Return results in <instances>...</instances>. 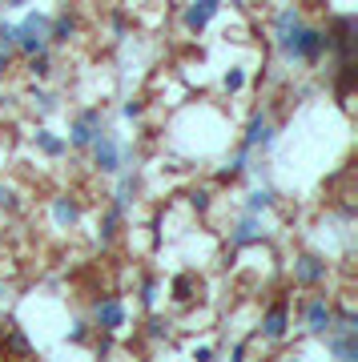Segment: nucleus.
Returning a JSON list of instances; mask_svg holds the SVG:
<instances>
[{
  "label": "nucleus",
  "instance_id": "nucleus-1",
  "mask_svg": "<svg viewBox=\"0 0 358 362\" xmlns=\"http://www.w3.org/2000/svg\"><path fill=\"white\" fill-rule=\"evenodd\" d=\"M274 40H278L282 61H290V65H318L330 52V33L306 25L298 8H282L274 16Z\"/></svg>",
  "mask_w": 358,
  "mask_h": 362
},
{
  "label": "nucleus",
  "instance_id": "nucleus-2",
  "mask_svg": "<svg viewBox=\"0 0 358 362\" xmlns=\"http://www.w3.org/2000/svg\"><path fill=\"white\" fill-rule=\"evenodd\" d=\"M89 153H93V165L101 169V173H121L125 161H129V145L121 141L113 129H101L89 141Z\"/></svg>",
  "mask_w": 358,
  "mask_h": 362
},
{
  "label": "nucleus",
  "instance_id": "nucleus-3",
  "mask_svg": "<svg viewBox=\"0 0 358 362\" xmlns=\"http://www.w3.org/2000/svg\"><path fill=\"white\" fill-rule=\"evenodd\" d=\"M16 49L25 57H37V52L49 49V16L45 13H28L21 25H16Z\"/></svg>",
  "mask_w": 358,
  "mask_h": 362
},
{
  "label": "nucleus",
  "instance_id": "nucleus-4",
  "mask_svg": "<svg viewBox=\"0 0 358 362\" xmlns=\"http://www.w3.org/2000/svg\"><path fill=\"white\" fill-rule=\"evenodd\" d=\"M125 322H129L125 298L109 294V298H97V302H93V326H97L101 334H121Z\"/></svg>",
  "mask_w": 358,
  "mask_h": 362
},
{
  "label": "nucleus",
  "instance_id": "nucleus-5",
  "mask_svg": "<svg viewBox=\"0 0 358 362\" xmlns=\"http://www.w3.org/2000/svg\"><path fill=\"white\" fill-rule=\"evenodd\" d=\"M101 129H105L101 109H81V113L73 117V125H69V137H64V141L73 145V149H89V141H93Z\"/></svg>",
  "mask_w": 358,
  "mask_h": 362
},
{
  "label": "nucleus",
  "instance_id": "nucleus-6",
  "mask_svg": "<svg viewBox=\"0 0 358 362\" xmlns=\"http://www.w3.org/2000/svg\"><path fill=\"white\" fill-rule=\"evenodd\" d=\"M302 322H306V330H310L314 338L326 334V330H330V322H334V306H330V298H326V294L306 298V306H302Z\"/></svg>",
  "mask_w": 358,
  "mask_h": 362
},
{
  "label": "nucleus",
  "instance_id": "nucleus-7",
  "mask_svg": "<svg viewBox=\"0 0 358 362\" xmlns=\"http://www.w3.org/2000/svg\"><path fill=\"white\" fill-rule=\"evenodd\" d=\"M278 141V125L270 121V113H254V121L246 125V137H242V149H270V145Z\"/></svg>",
  "mask_w": 358,
  "mask_h": 362
},
{
  "label": "nucleus",
  "instance_id": "nucleus-8",
  "mask_svg": "<svg viewBox=\"0 0 358 362\" xmlns=\"http://www.w3.org/2000/svg\"><path fill=\"white\" fill-rule=\"evenodd\" d=\"M326 274H330V266H326V258H318V254H298L294 258V282L298 286H322Z\"/></svg>",
  "mask_w": 358,
  "mask_h": 362
},
{
  "label": "nucleus",
  "instance_id": "nucleus-9",
  "mask_svg": "<svg viewBox=\"0 0 358 362\" xmlns=\"http://www.w3.org/2000/svg\"><path fill=\"white\" fill-rule=\"evenodd\" d=\"M286 334H290V306H286V302H274V306L262 314V338L282 342Z\"/></svg>",
  "mask_w": 358,
  "mask_h": 362
},
{
  "label": "nucleus",
  "instance_id": "nucleus-10",
  "mask_svg": "<svg viewBox=\"0 0 358 362\" xmlns=\"http://www.w3.org/2000/svg\"><path fill=\"white\" fill-rule=\"evenodd\" d=\"M262 242V218L258 214H242V221L230 230V246L233 250H250Z\"/></svg>",
  "mask_w": 358,
  "mask_h": 362
},
{
  "label": "nucleus",
  "instance_id": "nucleus-11",
  "mask_svg": "<svg viewBox=\"0 0 358 362\" xmlns=\"http://www.w3.org/2000/svg\"><path fill=\"white\" fill-rule=\"evenodd\" d=\"M218 13H221V0H193L190 8H185V16H181V25L190 28V33H202Z\"/></svg>",
  "mask_w": 358,
  "mask_h": 362
},
{
  "label": "nucleus",
  "instance_id": "nucleus-12",
  "mask_svg": "<svg viewBox=\"0 0 358 362\" xmlns=\"http://www.w3.org/2000/svg\"><path fill=\"white\" fill-rule=\"evenodd\" d=\"M81 221V206L73 202L69 194H61V197H52V226L57 230H73Z\"/></svg>",
  "mask_w": 358,
  "mask_h": 362
},
{
  "label": "nucleus",
  "instance_id": "nucleus-13",
  "mask_svg": "<svg viewBox=\"0 0 358 362\" xmlns=\"http://www.w3.org/2000/svg\"><path fill=\"white\" fill-rule=\"evenodd\" d=\"M326 350H330L334 358H358V334L350 330H326Z\"/></svg>",
  "mask_w": 358,
  "mask_h": 362
},
{
  "label": "nucleus",
  "instance_id": "nucleus-14",
  "mask_svg": "<svg viewBox=\"0 0 358 362\" xmlns=\"http://www.w3.org/2000/svg\"><path fill=\"white\" fill-rule=\"evenodd\" d=\"M33 145H37V153H45L49 161H61V157L69 153V141H64L61 133H52V129H37L33 133Z\"/></svg>",
  "mask_w": 358,
  "mask_h": 362
},
{
  "label": "nucleus",
  "instance_id": "nucleus-15",
  "mask_svg": "<svg viewBox=\"0 0 358 362\" xmlns=\"http://www.w3.org/2000/svg\"><path fill=\"white\" fill-rule=\"evenodd\" d=\"M73 37H77V16L61 13L57 21L49 16V45H69Z\"/></svg>",
  "mask_w": 358,
  "mask_h": 362
},
{
  "label": "nucleus",
  "instance_id": "nucleus-16",
  "mask_svg": "<svg viewBox=\"0 0 358 362\" xmlns=\"http://www.w3.org/2000/svg\"><path fill=\"white\" fill-rule=\"evenodd\" d=\"M141 189V177L137 173H121V181H117V194H113V206L129 209V202H133V194Z\"/></svg>",
  "mask_w": 358,
  "mask_h": 362
},
{
  "label": "nucleus",
  "instance_id": "nucleus-17",
  "mask_svg": "<svg viewBox=\"0 0 358 362\" xmlns=\"http://www.w3.org/2000/svg\"><path fill=\"white\" fill-rule=\"evenodd\" d=\"M274 202H278V194H274V189H254V194L246 197V214H258V218H262V214H266V209H274Z\"/></svg>",
  "mask_w": 358,
  "mask_h": 362
},
{
  "label": "nucleus",
  "instance_id": "nucleus-18",
  "mask_svg": "<svg viewBox=\"0 0 358 362\" xmlns=\"http://www.w3.org/2000/svg\"><path fill=\"white\" fill-rule=\"evenodd\" d=\"M145 334L154 338V342H169L173 338V322H169L166 314H149V330Z\"/></svg>",
  "mask_w": 358,
  "mask_h": 362
},
{
  "label": "nucleus",
  "instance_id": "nucleus-19",
  "mask_svg": "<svg viewBox=\"0 0 358 362\" xmlns=\"http://www.w3.org/2000/svg\"><path fill=\"white\" fill-rule=\"evenodd\" d=\"M121 218H125V209H121V206H109V214L101 218V242H113V238H117V226H121Z\"/></svg>",
  "mask_w": 358,
  "mask_h": 362
},
{
  "label": "nucleus",
  "instance_id": "nucleus-20",
  "mask_svg": "<svg viewBox=\"0 0 358 362\" xmlns=\"http://www.w3.org/2000/svg\"><path fill=\"white\" fill-rule=\"evenodd\" d=\"M221 89H226V93H242V89H246V69H242V65L226 69V77H221Z\"/></svg>",
  "mask_w": 358,
  "mask_h": 362
},
{
  "label": "nucleus",
  "instance_id": "nucleus-21",
  "mask_svg": "<svg viewBox=\"0 0 358 362\" xmlns=\"http://www.w3.org/2000/svg\"><path fill=\"white\" fill-rule=\"evenodd\" d=\"M28 73H33V77H40V81L49 77V73H52V61H49V49H45V52H37V57H28Z\"/></svg>",
  "mask_w": 358,
  "mask_h": 362
},
{
  "label": "nucleus",
  "instance_id": "nucleus-22",
  "mask_svg": "<svg viewBox=\"0 0 358 362\" xmlns=\"http://www.w3.org/2000/svg\"><path fill=\"white\" fill-rule=\"evenodd\" d=\"M157 298H161V282H157V278H145V282H141V306H149V310H154Z\"/></svg>",
  "mask_w": 358,
  "mask_h": 362
},
{
  "label": "nucleus",
  "instance_id": "nucleus-23",
  "mask_svg": "<svg viewBox=\"0 0 358 362\" xmlns=\"http://www.w3.org/2000/svg\"><path fill=\"white\" fill-rule=\"evenodd\" d=\"M28 97H33V105H37L40 113H52V109H57V97H52L49 89H33Z\"/></svg>",
  "mask_w": 358,
  "mask_h": 362
},
{
  "label": "nucleus",
  "instance_id": "nucleus-24",
  "mask_svg": "<svg viewBox=\"0 0 358 362\" xmlns=\"http://www.w3.org/2000/svg\"><path fill=\"white\" fill-rule=\"evenodd\" d=\"M190 290H193V278H190V274H181V278H178V282H173V298H178V302H190Z\"/></svg>",
  "mask_w": 358,
  "mask_h": 362
},
{
  "label": "nucleus",
  "instance_id": "nucleus-25",
  "mask_svg": "<svg viewBox=\"0 0 358 362\" xmlns=\"http://www.w3.org/2000/svg\"><path fill=\"white\" fill-rule=\"evenodd\" d=\"M209 202H214V194H209V189H193V194H190V206L197 209V214H205V209H209Z\"/></svg>",
  "mask_w": 358,
  "mask_h": 362
},
{
  "label": "nucleus",
  "instance_id": "nucleus-26",
  "mask_svg": "<svg viewBox=\"0 0 358 362\" xmlns=\"http://www.w3.org/2000/svg\"><path fill=\"white\" fill-rule=\"evenodd\" d=\"M0 49H16V25L0 21Z\"/></svg>",
  "mask_w": 358,
  "mask_h": 362
},
{
  "label": "nucleus",
  "instance_id": "nucleus-27",
  "mask_svg": "<svg viewBox=\"0 0 358 362\" xmlns=\"http://www.w3.org/2000/svg\"><path fill=\"white\" fill-rule=\"evenodd\" d=\"M85 338H89V322H85V318H77V322H73V330H69V342H73V346H81Z\"/></svg>",
  "mask_w": 358,
  "mask_h": 362
},
{
  "label": "nucleus",
  "instance_id": "nucleus-28",
  "mask_svg": "<svg viewBox=\"0 0 358 362\" xmlns=\"http://www.w3.org/2000/svg\"><path fill=\"white\" fill-rule=\"evenodd\" d=\"M8 350H13V354H28V342H25V334H21L16 326H13V338H8Z\"/></svg>",
  "mask_w": 358,
  "mask_h": 362
},
{
  "label": "nucleus",
  "instance_id": "nucleus-29",
  "mask_svg": "<svg viewBox=\"0 0 358 362\" xmlns=\"http://www.w3.org/2000/svg\"><path fill=\"white\" fill-rule=\"evenodd\" d=\"M121 113H125L129 121H133V117H141V113H145V101H125V109H121Z\"/></svg>",
  "mask_w": 358,
  "mask_h": 362
},
{
  "label": "nucleus",
  "instance_id": "nucleus-30",
  "mask_svg": "<svg viewBox=\"0 0 358 362\" xmlns=\"http://www.w3.org/2000/svg\"><path fill=\"white\" fill-rule=\"evenodd\" d=\"M0 206H4V209H16V194L8 189V185H0Z\"/></svg>",
  "mask_w": 358,
  "mask_h": 362
},
{
  "label": "nucleus",
  "instance_id": "nucleus-31",
  "mask_svg": "<svg viewBox=\"0 0 358 362\" xmlns=\"http://www.w3.org/2000/svg\"><path fill=\"white\" fill-rule=\"evenodd\" d=\"M214 354H218L214 346H193V358H197V362H209Z\"/></svg>",
  "mask_w": 358,
  "mask_h": 362
},
{
  "label": "nucleus",
  "instance_id": "nucleus-32",
  "mask_svg": "<svg viewBox=\"0 0 358 362\" xmlns=\"http://www.w3.org/2000/svg\"><path fill=\"white\" fill-rule=\"evenodd\" d=\"M8 65H13V49H0V73H8Z\"/></svg>",
  "mask_w": 358,
  "mask_h": 362
},
{
  "label": "nucleus",
  "instance_id": "nucleus-33",
  "mask_svg": "<svg viewBox=\"0 0 358 362\" xmlns=\"http://www.w3.org/2000/svg\"><path fill=\"white\" fill-rule=\"evenodd\" d=\"M230 358H246V342H233V346H230Z\"/></svg>",
  "mask_w": 358,
  "mask_h": 362
},
{
  "label": "nucleus",
  "instance_id": "nucleus-34",
  "mask_svg": "<svg viewBox=\"0 0 358 362\" xmlns=\"http://www.w3.org/2000/svg\"><path fill=\"white\" fill-rule=\"evenodd\" d=\"M0 302H4V286H0Z\"/></svg>",
  "mask_w": 358,
  "mask_h": 362
},
{
  "label": "nucleus",
  "instance_id": "nucleus-35",
  "mask_svg": "<svg viewBox=\"0 0 358 362\" xmlns=\"http://www.w3.org/2000/svg\"><path fill=\"white\" fill-rule=\"evenodd\" d=\"M230 4H242V0H230Z\"/></svg>",
  "mask_w": 358,
  "mask_h": 362
},
{
  "label": "nucleus",
  "instance_id": "nucleus-36",
  "mask_svg": "<svg viewBox=\"0 0 358 362\" xmlns=\"http://www.w3.org/2000/svg\"><path fill=\"white\" fill-rule=\"evenodd\" d=\"M0 330H4V318H0Z\"/></svg>",
  "mask_w": 358,
  "mask_h": 362
}]
</instances>
